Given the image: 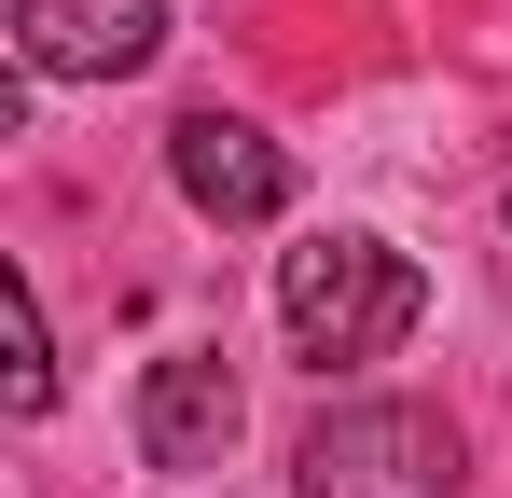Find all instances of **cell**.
Returning a JSON list of instances; mask_svg holds the SVG:
<instances>
[{
	"label": "cell",
	"mask_w": 512,
	"mask_h": 498,
	"mask_svg": "<svg viewBox=\"0 0 512 498\" xmlns=\"http://www.w3.org/2000/svg\"><path fill=\"white\" fill-rule=\"evenodd\" d=\"M499 222H512V194H499Z\"/></svg>",
	"instance_id": "cell-7"
},
{
	"label": "cell",
	"mask_w": 512,
	"mask_h": 498,
	"mask_svg": "<svg viewBox=\"0 0 512 498\" xmlns=\"http://www.w3.org/2000/svg\"><path fill=\"white\" fill-rule=\"evenodd\" d=\"M167 180L194 222H277L291 208V153L263 139L250 111H180L167 125Z\"/></svg>",
	"instance_id": "cell-4"
},
{
	"label": "cell",
	"mask_w": 512,
	"mask_h": 498,
	"mask_svg": "<svg viewBox=\"0 0 512 498\" xmlns=\"http://www.w3.org/2000/svg\"><path fill=\"white\" fill-rule=\"evenodd\" d=\"M222 443H236L222 346H167V360L139 374V457H153V471H222Z\"/></svg>",
	"instance_id": "cell-5"
},
{
	"label": "cell",
	"mask_w": 512,
	"mask_h": 498,
	"mask_svg": "<svg viewBox=\"0 0 512 498\" xmlns=\"http://www.w3.org/2000/svg\"><path fill=\"white\" fill-rule=\"evenodd\" d=\"M416 319H429V277H416L388 236L333 222V236L277 249V332H291L305 374H360V360H388Z\"/></svg>",
	"instance_id": "cell-1"
},
{
	"label": "cell",
	"mask_w": 512,
	"mask_h": 498,
	"mask_svg": "<svg viewBox=\"0 0 512 498\" xmlns=\"http://www.w3.org/2000/svg\"><path fill=\"white\" fill-rule=\"evenodd\" d=\"M0 402L56 415V346H42V291L28 277H0Z\"/></svg>",
	"instance_id": "cell-6"
},
{
	"label": "cell",
	"mask_w": 512,
	"mask_h": 498,
	"mask_svg": "<svg viewBox=\"0 0 512 498\" xmlns=\"http://www.w3.org/2000/svg\"><path fill=\"white\" fill-rule=\"evenodd\" d=\"M291 485L305 498H457L471 485V443L429 402H333L291 443Z\"/></svg>",
	"instance_id": "cell-2"
},
{
	"label": "cell",
	"mask_w": 512,
	"mask_h": 498,
	"mask_svg": "<svg viewBox=\"0 0 512 498\" xmlns=\"http://www.w3.org/2000/svg\"><path fill=\"white\" fill-rule=\"evenodd\" d=\"M167 56V0H14V70L28 83H125Z\"/></svg>",
	"instance_id": "cell-3"
}]
</instances>
